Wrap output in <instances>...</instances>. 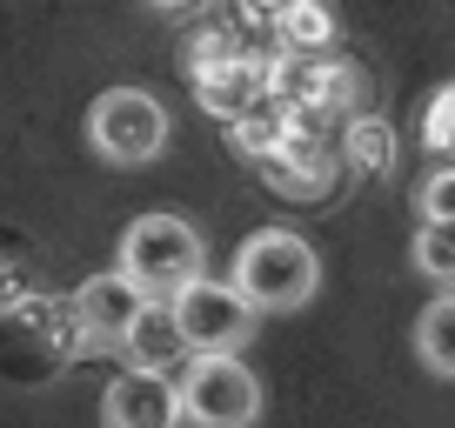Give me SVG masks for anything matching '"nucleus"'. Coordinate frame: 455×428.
Returning a JSON list of instances; mask_svg holds the SVG:
<instances>
[{
	"label": "nucleus",
	"instance_id": "f257e3e1",
	"mask_svg": "<svg viewBox=\"0 0 455 428\" xmlns=\"http://www.w3.org/2000/svg\"><path fill=\"white\" fill-rule=\"evenodd\" d=\"M228 288H235L255 314H282V308H301V301L322 288V261H315V248L301 242L295 228H255L242 248H235Z\"/></svg>",
	"mask_w": 455,
	"mask_h": 428
},
{
	"label": "nucleus",
	"instance_id": "f03ea898",
	"mask_svg": "<svg viewBox=\"0 0 455 428\" xmlns=\"http://www.w3.org/2000/svg\"><path fill=\"white\" fill-rule=\"evenodd\" d=\"M114 274L141 301H168V295H181L188 281H201V234L168 208L134 214L128 234H121V268Z\"/></svg>",
	"mask_w": 455,
	"mask_h": 428
},
{
	"label": "nucleus",
	"instance_id": "7ed1b4c3",
	"mask_svg": "<svg viewBox=\"0 0 455 428\" xmlns=\"http://www.w3.org/2000/svg\"><path fill=\"white\" fill-rule=\"evenodd\" d=\"M174 382V408L195 428H255L261 415V382L242 369V355H188Z\"/></svg>",
	"mask_w": 455,
	"mask_h": 428
},
{
	"label": "nucleus",
	"instance_id": "20e7f679",
	"mask_svg": "<svg viewBox=\"0 0 455 428\" xmlns=\"http://www.w3.org/2000/svg\"><path fill=\"white\" fill-rule=\"evenodd\" d=\"M87 141L100 161L114 168H148V161L168 147V107H161L148 87H108V94L87 107Z\"/></svg>",
	"mask_w": 455,
	"mask_h": 428
},
{
	"label": "nucleus",
	"instance_id": "39448f33",
	"mask_svg": "<svg viewBox=\"0 0 455 428\" xmlns=\"http://www.w3.org/2000/svg\"><path fill=\"white\" fill-rule=\"evenodd\" d=\"M168 314H174V329H181L188 355H235L255 335V308L228 281H208V274L188 281L181 295H168Z\"/></svg>",
	"mask_w": 455,
	"mask_h": 428
},
{
	"label": "nucleus",
	"instance_id": "423d86ee",
	"mask_svg": "<svg viewBox=\"0 0 455 428\" xmlns=\"http://www.w3.org/2000/svg\"><path fill=\"white\" fill-rule=\"evenodd\" d=\"M141 308H148V301L134 295L114 268L94 274V281H81V288L68 295V321H74V335H81V348H114Z\"/></svg>",
	"mask_w": 455,
	"mask_h": 428
},
{
	"label": "nucleus",
	"instance_id": "0eeeda50",
	"mask_svg": "<svg viewBox=\"0 0 455 428\" xmlns=\"http://www.w3.org/2000/svg\"><path fill=\"white\" fill-rule=\"evenodd\" d=\"M100 428H181L174 408V382L168 375H114L100 395Z\"/></svg>",
	"mask_w": 455,
	"mask_h": 428
},
{
	"label": "nucleus",
	"instance_id": "6e6552de",
	"mask_svg": "<svg viewBox=\"0 0 455 428\" xmlns=\"http://www.w3.org/2000/svg\"><path fill=\"white\" fill-rule=\"evenodd\" d=\"M114 348H121V361H128L134 375H168V369H181V361H188V342H181V329H174L168 301H148Z\"/></svg>",
	"mask_w": 455,
	"mask_h": 428
},
{
	"label": "nucleus",
	"instance_id": "1a4fd4ad",
	"mask_svg": "<svg viewBox=\"0 0 455 428\" xmlns=\"http://www.w3.org/2000/svg\"><path fill=\"white\" fill-rule=\"evenodd\" d=\"M188 81L214 121H242L248 107H261V60H214V67H195Z\"/></svg>",
	"mask_w": 455,
	"mask_h": 428
},
{
	"label": "nucleus",
	"instance_id": "9d476101",
	"mask_svg": "<svg viewBox=\"0 0 455 428\" xmlns=\"http://www.w3.org/2000/svg\"><path fill=\"white\" fill-rule=\"evenodd\" d=\"M388 161H395V134H388V121H382V115L348 121V134H341V161H335V168H355V174H388Z\"/></svg>",
	"mask_w": 455,
	"mask_h": 428
},
{
	"label": "nucleus",
	"instance_id": "9b49d317",
	"mask_svg": "<svg viewBox=\"0 0 455 428\" xmlns=\"http://www.w3.org/2000/svg\"><path fill=\"white\" fill-rule=\"evenodd\" d=\"M228 141H235L242 161H268V155H282V141H288V115L275 100H261V107H248L242 121H228Z\"/></svg>",
	"mask_w": 455,
	"mask_h": 428
},
{
	"label": "nucleus",
	"instance_id": "f8f14e48",
	"mask_svg": "<svg viewBox=\"0 0 455 428\" xmlns=\"http://www.w3.org/2000/svg\"><path fill=\"white\" fill-rule=\"evenodd\" d=\"M415 348H422L428 375H455V295H435L415 321Z\"/></svg>",
	"mask_w": 455,
	"mask_h": 428
},
{
	"label": "nucleus",
	"instance_id": "ddd939ff",
	"mask_svg": "<svg viewBox=\"0 0 455 428\" xmlns=\"http://www.w3.org/2000/svg\"><path fill=\"white\" fill-rule=\"evenodd\" d=\"M415 268L449 295V281H455V228H422L415 234Z\"/></svg>",
	"mask_w": 455,
	"mask_h": 428
},
{
	"label": "nucleus",
	"instance_id": "4468645a",
	"mask_svg": "<svg viewBox=\"0 0 455 428\" xmlns=\"http://www.w3.org/2000/svg\"><path fill=\"white\" fill-rule=\"evenodd\" d=\"M449 221H455V168L435 161L422 181V228H449Z\"/></svg>",
	"mask_w": 455,
	"mask_h": 428
},
{
	"label": "nucleus",
	"instance_id": "2eb2a0df",
	"mask_svg": "<svg viewBox=\"0 0 455 428\" xmlns=\"http://www.w3.org/2000/svg\"><path fill=\"white\" fill-rule=\"evenodd\" d=\"M449 121H455V87H435L428 94V128H422L428 155H449Z\"/></svg>",
	"mask_w": 455,
	"mask_h": 428
},
{
	"label": "nucleus",
	"instance_id": "dca6fc26",
	"mask_svg": "<svg viewBox=\"0 0 455 428\" xmlns=\"http://www.w3.org/2000/svg\"><path fill=\"white\" fill-rule=\"evenodd\" d=\"M20 301H28V274H20L7 255H0V314H14Z\"/></svg>",
	"mask_w": 455,
	"mask_h": 428
}]
</instances>
